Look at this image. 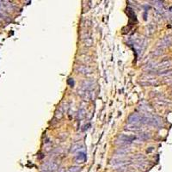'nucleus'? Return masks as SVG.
<instances>
[{
	"mask_svg": "<svg viewBox=\"0 0 172 172\" xmlns=\"http://www.w3.org/2000/svg\"><path fill=\"white\" fill-rule=\"evenodd\" d=\"M57 169H58V164L53 162H48L42 165V170L46 171H56Z\"/></svg>",
	"mask_w": 172,
	"mask_h": 172,
	"instance_id": "nucleus-1",
	"label": "nucleus"
},
{
	"mask_svg": "<svg viewBox=\"0 0 172 172\" xmlns=\"http://www.w3.org/2000/svg\"><path fill=\"white\" fill-rule=\"evenodd\" d=\"M86 161V154L83 152H80L78 153V156L76 157V163L82 164Z\"/></svg>",
	"mask_w": 172,
	"mask_h": 172,
	"instance_id": "nucleus-3",
	"label": "nucleus"
},
{
	"mask_svg": "<svg viewBox=\"0 0 172 172\" xmlns=\"http://www.w3.org/2000/svg\"><path fill=\"white\" fill-rule=\"evenodd\" d=\"M135 139H136L135 136H128V135H121V136L120 137V139H121L122 142L126 143V144H128V143H132Z\"/></svg>",
	"mask_w": 172,
	"mask_h": 172,
	"instance_id": "nucleus-4",
	"label": "nucleus"
},
{
	"mask_svg": "<svg viewBox=\"0 0 172 172\" xmlns=\"http://www.w3.org/2000/svg\"><path fill=\"white\" fill-rule=\"evenodd\" d=\"M142 120V118L140 117V115H139L138 114H132V115H130L128 118L129 123H132L135 124L139 121H140Z\"/></svg>",
	"mask_w": 172,
	"mask_h": 172,
	"instance_id": "nucleus-2",
	"label": "nucleus"
},
{
	"mask_svg": "<svg viewBox=\"0 0 172 172\" xmlns=\"http://www.w3.org/2000/svg\"><path fill=\"white\" fill-rule=\"evenodd\" d=\"M68 85L70 86H72V87H73L74 86V81H73V79L72 78H70L69 80H68Z\"/></svg>",
	"mask_w": 172,
	"mask_h": 172,
	"instance_id": "nucleus-6",
	"label": "nucleus"
},
{
	"mask_svg": "<svg viewBox=\"0 0 172 172\" xmlns=\"http://www.w3.org/2000/svg\"><path fill=\"white\" fill-rule=\"evenodd\" d=\"M69 171L71 172H78L81 171V168L78 166H72L69 169Z\"/></svg>",
	"mask_w": 172,
	"mask_h": 172,
	"instance_id": "nucleus-5",
	"label": "nucleus"
}]
</instances>
